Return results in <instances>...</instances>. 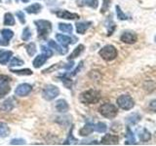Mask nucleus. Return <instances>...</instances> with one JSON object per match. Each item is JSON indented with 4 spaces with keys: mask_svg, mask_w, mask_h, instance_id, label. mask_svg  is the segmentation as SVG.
<instances>
[{
    "mask_svg": "<svg viewBox=\"0 0 156 146\" xmlns=\"http://www.w3.org/2000/svg\"><path fill=\"white\" fill-rule=\"evenodd\" d=\"M101 99V94L100 92L96 90H89L84 92H82L80 96V100L83 103L87 104H92V103H97Z\"/></svg>",
    "mask_w": 156,
    "mask_h": 146,
    "instance_id": "obj_1",
    "label": "nucleus"
},
{
    "mask_svg": "<svg viewBox=\"0 0 156 146\" xmlns=\"http://www.w3.org/2000/svg\"><path fill=\"white\" fill-rule=\"evenodd\" d=\"M34 23H35L37 27L38 36L46 38L52 29V23L49 21H46V19H39V21H35Z\"/></svg>",
    "mask_w": 156,
    "mask_h": 146,
    "instance_id": "obj_2",
    "label": "nucleus"
},
{
    "mask_svg": "<svg viewBox=\"0 0 156 146\" xmlns=\"http://www.w3.org/2000/svg\"><path fill=\"white\" fill-rule=\"evenodd\" d=\"M99 111L102 116L105 117V118H108V119L114 118V117L117 115V113H118L117 107L112 103H104L102 105L100 106Z\"/></svg>",
    "mask_w": 156,
    "mask_h": 146,
    "instance_id": "obj_3",
    "label": "nucleus"
},
{
    "mask_svg": "<svg viewBox=\"0 0 156 146\" xmlns=\"http://www.w3.org/2000/svg\"><path fill=\"white\" fill-rule=\"evenodd\" d=\"M100 56L104 58L106 61H113L114 58L117 57V50L114 46L112 45H106L102 49H101V51L99 52Z\"/></svg>",
    "mask_w": 156,
    "mask_h": 146,
    "instance_id": "obj_4",
    "label": "nucleus"
},
{
    "mask_svg": "<svg viewBox=\"0 0 156 146\" xmlns=\"http://www.w3.org/2000/svg\"><path fill=\"white\" fill-rule=\"evenodd\" d=\"M117 104L122 109L130 110L135 106V101L129 95H122L117 99Z\"/></svg>",
    "mask_w": 156,
    "mask_h": 146,
    "instance_id": "obj_5",
    "label": "nucleus"
},
{
    "mask_svg": "<svg viewBox=\"0 0 156 146\" xmlns=\"http://www.w3.org/2000/svg\"><path fill=\"white\" fill-rule=\"evenodd\" d=\"M60 94V90L58 88L53 85H48L44 88L43 90V97L46 100H52L58 96Z\"/></svg>",
    "mask_w": 156,
    "mask_h": 146,
    "instance_id": "obj_6",
    "label": "nucleus"
},
{
    "mask_svg": "<svg viewBox=\"0 0 156 146\" xmlns=\"http://www.w3.org/2000/svg\"><path fill=\"white\" fill-rule=\"evenodd\" d=\"M32 91V88L29 84H27V83H23V84L19 85L18 88L15 91V94L16 96H27L30 94V92Z\"/></svg>",
    "mask_w": 156,
    "mask_h": 146,
    "instance_id": "obj_7",
    "label": "nucleus"
},
{
    "mask_svg": "<svg viewBox=\"0 0 156 146\" xmlns=\"http://www.w3.org/2000/svg\"><path fill=\"white\" fill-rule=\"evenodd\" d=\"M121 41L124 42L126 44H134L136 43V39H138V37H136V34L135 32H132V31H125L123 32V34L121 35L120 37Z\"/></svg>",
    "mask_w": 156,
    "mask_h": 146,
    "instance_id": "obj_8",
    "label": "nucleus"
},
{
    "mask_svg": "<svg viewBox=\"0 0 156 146\" xmlns=\"http://www.w3.org/2000/svg\"><path fill=\"white\" fill-rule=\"evenodd\" d=\"M55 13L58 18H62V19H79V16H78L77 14L70 13V12L66 11V10H58V11H56Z\"/></svg>",
    "mask_w": 156,
    "mask_h": 146,
    "instance_id": "obj_9",
    "label": "nucleus"
},
{
    "mask_svg": "<svg viewBox=\"0 0 156 146\" xmlns=\"http://www.w3.org/2000/svg\"><path fill=\"white\" fill-rule=\"evenodd\" d=\"M118 136L117 135H113V134H105L104 137L101 138V144H118Z\"/></svg>",
    "mask_w": 156,
    "mask_h": 146,
    "instance_id": "obj_10",
    "label": "nucleus"
},
{
    "mask_svg": "<svg viewBox=\"0 0 156 146\" xmlns=\"http://www.w3.org/2000/svg\"><path fill=\"white\" fill-rule=\"evenodd\" d=\"M15 107V100L12 97L7 99L0 106V110L2 112H10Z\"/></svg>",
    "mask_w": 156,
    "mask_h": 146,
    "instance_id": "obj_11",
    "label": "nucleus"
},
{
    "mask_svg": "<svg viewBox=\"0 0 156 146\" xmlns=\"http://www.w3.org/2000/svg\"><path fill=\"white\" fill-rule=\"evenodd\" d=\"M56 38L63 47H66L67 45H69V44L74 43V41H73V39L71 37L67 36V35H63V34H57Z\"/></svg>",
    "mask_w": 156,
    "mask_h": 146,
    "instance_id": "obj_12",
    "label": "nucleus"
},
{
    "mask_svg": "<svg viewBox=\"0 0 156 146\" xmlns=\"http://www.w3.org/2000/svg\"><path fill=\"white\" fill-rule=\"evenodd\" d=\"M91 22H81V23H76V31L79 34L85 33V31L91 26Z\"/></svg>",
    "mask_w": 156,
    "mask_h": 146,
    "instance_id": "obj_13",
    "label": "nucleus"
},
{
    "mask_svg": "<svg viewBox=\"0 0 156 146\" xmlns=\"http://www.w3.org/2000/svg\"><path fill=\"white\" fill-rule=\"evenodd\" d=\"M11 91V88L7 81H1L0 82V97H3L6 95H8V92Z\"/></svg>",
    "mask_w": 156,
    "mask_h": 146,
    "instance_id": "obj_14",
    "label": "nucleus"
},
{
    "mask_svg": "<svg viewBox=\"0 0 156 146\" xmlns=\"http://www.w3.org/2000/svg\"><path fill=\"white\" fill-rule=\"evenodd\" d=\"M48 46L50 47L51 49H54V50H56L58 53H60V54H65V53H66L67 52V50L68 49H66V47H65V48H62L56 42V41H54V40H51V41H49V43H48Z\"/></svg>",
    "mask_w": 156,
    "mask_h": 146,
    "instance_id": "obj_15",
    "label": "nucleus"
},
{
    "mask_svg": "<svg viewBox=\"0 0 156 146\" xmlns=\"http://www.w3.org/2000/svg\"><path fill=\"white\" fill-rule=\"evenodd\" d=\"M13 53L11 51H0V63L1 64H6L11 58Z\"/></svg>",
    "mask_w": 156,
    "mask_h": 146,
    "instance_id": "obj_16",
    "label": "nucleus"
},
{
    "mask_svg": "<svg viewBox=\"0 0 156 146\" xmlns=\"http://www.w3.org/2000/svg\"><path fill=\"white\" fill-rule=\"evenodd\" d=\"M47 58L48 57L45 55H39V56H37L35 58H34V61H33V66L35 67V68L41 67L44 64V63L46 62Z\"/></svg>",
    "mask_w": 156,
    "mask_h": 146,
    "instance_id": "obj_17",
    "label": "nucleus"
},
{
    "mask_svg": "<svg viewBox=\"0 0 156 146\" xmlns=\"http://www.w3.org/2000/svg\"><path fill=\"white\" fill-rule=\"evenodd\" d=\"M94 130H95V129H94V125H92V124H87V125H85V126L83 127V128L79 130V134L82 135V136H87V135L91 134Z\"/></svg>",
    "mask_w": 156,
    "mask_h": 146,
    "instance_id": "obj_18",
    "label": "nucleus"
},
{
    "mask_svg": "<svg viewBox=\"0 0 156 146\" xmlns=\"http://www.w3.org/2000/svg\"><path fill=\"white\" fill-rule=\"evenodd\" d=\"M56 109L58 112H66L68 110V104L65 99H60L56 102Z\"/></svg>",
    "mask_w": 156,
    "mask_h": 146,
    "instance_id": "obj_19",
    "label": "nucleus"
},
{
    "mask_svg": "<svg viewBox=\"0 0 156 146\" xmlns=\"http://www.w3.org/2000/svg\"><path fill=\"white\" fill-rule=\"evenodd\" d=\"M41 8H42V6H41L40 4H39V3H35V4H32L29 7L26 8V10H27V12L28 14H37V13L40 12Z\"/></svg>",
    "mask_w": 156,
    "mask_h": 146,
    "instance_id": "obj_20",
    "label": "nucleus"
},
{
    "mask_svg": "<svg viewBox=\"0 0 156 146\" xmlns=\"http://www.w3.org/2000/svg\"><path fill=\"white\" fill-rule=\"evenodd\" d=\"M140 120V116L138 113H133L131 114L129 117H127V123L130 125H136L138 122Z\"/></svg>",
    "mask_w": 156,
    "mask_h": 146,
    "instance_id": "obj_21",
    "label": "nucleus"
},
{
    "mask_svg": "<svg viewBox=\"0 0 156 146\" xmlns=\"http://www.w3.org/2000/svg\"><path fill=\"white\" fill-rule=\"evenodd\" d=\"M139 137H140V139L141 141H148L151 138V134L146 129H143V130H141V131H140Z\"/></svg>",
    "mask_w": 156,
    "mask_h": 146,
    "instance_id": "obj_22",
    "label": "nucleus"
},
{
    "mask_svg": "<svg viewBox=\"0 0 156 146\" xmlns=\"http://www.w3.org/2000/svg\"><path fill=\"white\" fill-rule=\"evenodd\" d=\"M4 24H5V26H14V24H15V19H14L13 15L11 13L5 14V16H4Z\"/></svg>",
    "mask_w": 156,
    "mask_h": 146,
    "instance_id": "obj_23",
    "label": "nucleus"
},
{
    "mask_svg": "<svg viewBox=\"0 0 156 146\" xmlns=\"http://www.w3.org/2000/svg\"><path fill=\"white\" fill-rule=\"evenodd\" d=\"M10 134V129L9 127L5 124V123H2V122H0V136H2V137H5V136H8Z\"/></svg>",
    "mask_w": 156,
    "mask_h": 146,
    "instance_id": "obj_24",
    "label": "nucleus"
},
{
    "mask_svg": "<svg viewBox=\"0 0 156 146\" xmlns=\"http://www.w3.org/2000/svg\"><path fill=\"white\" fill-rule=\"evenodd\" d=\"M127 141H126V144H136V138L134 136L133 131L130 130V128H127Z\"/></svg>",
    "mask_w": 156,
    "mask_h": 146,
    "instance_id": "obj_25",
    "label": "nucleus"
},
{
    "mask_svg": "<svg viewBox=\"0 0 156 146\" xmlns=\"http://www.w3.org/2000/svg\"><path fill=\"white\" fill-rule=\"evenodd\" d=\"M1 34H2V36H3L4 41H6L7 44H8L10 39H11L14 36V32L12 30H10V29H7V28L6 29H2Z\"/></svg>",
    "mask_w": 156,
    "mask_h": 146,
    "instance_id": "obj_26",
    "label": "nucleus"
},
{
    "mask_svg": "<svg viewBox=\"0 0 156 146\" xmlns=\"http://www.w3.org/2000/svg\"><path fill=\"white\" fill-rule=\"evenodd\" d=\"M83 51H84V46H83V45H79V46H78V47L75 49L74 51H73V52L71 53V55H70L69 57H68V60H73V58L77 57Z\"/></svg>",
    "mask_w": 156,
    "mask_h": 146,
    "instance_id": "obj_27",
    "label": "nucleus"
},
{
    "mask_svg": "<svg viewBox=\"0 0 156 146\" xmlns=\"http://www.w3.org/2000/svg\"><path fill=\"white\" fill-rule=\"evenodd\" d=\"M58 29L62 32H67V33H71L73 30V27L71 24L69 23H60L58 24Z\"/></svg>",
    "mask_w": 156,
    "mask_h": 146,
    "instance_id": "obj_28",
    "label": "nucleus"
},
{
    "mask_svg": "<svg viewBox=\"0 0 156 146\" xmlns=\"http://www.w3.org/2000/svg\"><path fill=\"white\" fill-rule=\"evenodd\" d=\"M94 129L96 131H98V133H105V131L106 130L107 127L105 123H101V122H99L98 124L94 125Z\"/></svg>",
    "mask_w": 156,
    "mask_h": 146,
    "instance_id": "obj_29",
    "label": "nucleus"
},
{
    "mask_svg": "<svg viewBox=\"0 0 156 146\" xmlns=\"http://www.w3.org/2000/svg\"><path fill=\"white\" fill-rule=\"evenodd\" d=\"M27 54L30 57L34 56V54L36 53V45L33 42L32 43H29L28 45L27 46Z\"/></svg>",
    "mask_w": 156,
    "mask_h": 146,
    "instance_id": "obj_30",
    "label": "nucleus"
},
{
    "mask_svg": "<svg viewBox=\"0 0 156 146\" xmlns=\"http://www.w3.org/2000/svg\"><path fill=\"white\" fill-rule=\"evenodd\" d=\"M31 37V32H30V29L28 27H26L23 30V34H22V39L23 41H28L29 39Z\"/></svg>",
    "mask_w": 156,
    "mask_h": 146,
    "instance_id": "obj_31",
    "label": "nucleus"
},
{
    "mask_svg": "<svg viewBox=\"0 0 156 146\" xmlns=\"http://www.w3.org/2000/svg\"><path fill=\"white\" fill-rule=\"evenodd\" d=\"M13 73L17 75H31L32 71L30 69H22V70H12Z\"/></svg>",
    "mask_w": 156,
    "mask_h": 146,
    "instance_id": "obj_32",
    "label": "nucleus"
},
{
    "mask_svg": "<svg viewBox=\"0 0 156 146\" xmlns=\"http://www.w3.org/2000/svg\"><path fill=\"white\" fill-rule=\"evenodd\" d=\"M116 14H117V18H118L119 19H122V21H125V19H128L126 15L122 12V10L120 9L119 6H116Z\"/></svg>",
    "mask_w": 156,
    "mask_h": 146,
    "instance_id": "obj_33",
    "label": "nucleus"
},
{
    "mask_svg": "<svg viewBox=\"0 0 156 146\" xmlns=\"http://www.w3.org/2000/svg\"><path fill=\"white\" fill-rule=\"evenodd\" d=\"M23 64V61L22 60H20V58L17 57H13L11 60V65L12 66H21Z\"/></svg>",
    "mask_w": 156,
    "mask_h": 146,
    "instance_id": "obj_34",
    "label": "nucleus"
},
{
    "mask_svg": "<svg viewBox=\"0 0 156 146\" xmlns=\"http://www.w3.org/2000/svg\"><path fill=\"white\" fill-rule=\"evenodd\" d=\"M84 4L92 8H97L99 2H98V0H84Z\"/></svg>",
    "mask_w": 156,
    "mask_h": 146,
    "instance_id": "obj_35",
    "label": "nucleus"
},
{
    "mask_svg": "<svg viewBox=\"0 0 156 146\" xmlns=\"http://www.w3.org/2000/svg\"><path fill=\"white\" fill-rule=\"evenodd\" d=\"M41 48H42V53L45 55L47 57H51L52 55H53V51H52V49L51 48H48V47H46V46H41Z\"/></svg>",
    "mask_w": 156,
    "mask_h": 146,
    "instance_id": "obj_36",
    "label": "nucleus"
},
{
    "mask_svg": "<svg viewBox=\"0 0 156 146\" xmlns=\"http://www.w3.org/2000/svg\"><path fill=\"white\" fill-rule=\"evenodd\" d=\"M62 81L63 83V85H65L66 88H68V89H71V84H72V82L70 81V79H68V78H66V76H62Z\"/></svg>",
    "mask_w": 156,
    "mask_h": 146,
    "instance_id": "obj_37",
    "label": "nucleus"
},
{
    "mask_svg": "<svg viewBox=\"0 0 156 146\" xmlns=\"http://www.w3.org/2000/svg\"><path fill=\"white\" fill-rule=\"evenodd\" d=\"M17 17L19 18L20 22H21L22 23H26V19H24V15H23V12H17Z\"/></svg>",
    "mask_w": 156,
    "mask_h": 146,
    "instance_id": "obj_38",
    "label": "nucleus"
},
{
    "mask_svg": "<svg viewBox=\"0 0 156 146\" xmlns=\"http://www.w3.org/2000/svg\"><path fill=\"white\" fill-rule=\"evenodd\" d=\"M149 108H150V110H152L153 112H156V99H153V100L150 101Z\"/></svg>",
    "mask_w": 156,
    "mask_h": 146,
    "instance_id": "obj_39",
    "label": "nucleus"
},
{
    "mask_svg": "<svg viewBox=\"0 0 156 146\" xmlns=\"http://www.w3.org/2000/svg\"><path fill=\"white\" fill-rule=\"evenodd\" d=\"M23 139H12L11 141V144H16V145H20V144H24Z\"/></svg>",
    "mask_w": 156,
    "mask_h": 146,
    "instance_id": "obj_40",
    "label": "nucleus"
},
{
    "mask_svg": "<svg viewBox=\"0 0 156 146\" xmlns=\"http://www.w3.org/2000/svg\"><path fill=\"white\" fill-rule=\"evenodd\" d=\"M22 2H23V3H27V0H21Z\"/></svg>",
    "mask_w": 156,
    "mask_h": 146,
    "instance_id": "obj_41",
    "label": "nucleus"
},
{
    "mask_svg": "<svg viewBox=\"0 0 156 146\" xmlns=\"http://www.w3.org/2000/svg\"><path fill=\"white\" fill-rule=\"evenodd\" d=\"M154 39H155V43H156V36H155V38H154Z\"/></svg>",
    "mask_w": 156,
    "mask_h": 146,
    "instance_id": "obj_42",
    "label": "nucleus"
},
{
    "mask_svg": "<svg viewBox=\"0 0 156 146\" xmlns=\"http://www.w3.org/2000/svg\"><path fill=\"white\" fill-rule=\"evenodd\" d=\"M0 1H1V0H0Z\"/></svg>",
    "mask_w": 156,
    "mask_h": 146,
    "instance_id": "obj_43",
    "label": "nucleus"
}]
</instances>
